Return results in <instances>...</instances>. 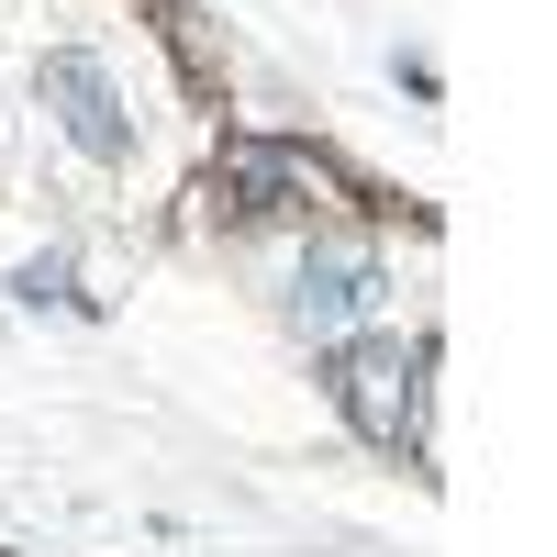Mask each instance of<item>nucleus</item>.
<instances>
[{
  "instance_id": "1",
  "label": "nucleus",
  "mask_w": 557,
  "mask_h": 557,
  "mask_svg": "<svg viewBox=\"0 0 557 557\" xmlns=\"http://www.w3.org/2000/svg\"><path fill=\"white\" fill-rule=\"evenodd\" d=\"M335 412H346L380 457H401L412 435H424V346H391V335L346 346V357H335Z\"/></svg>"
},
{
  "instance_id": "2",
  "label": "nucleus",
  "mask_w": 557,
  "mask_h": 557,
  "mask_svg": "<svg viewBox=\"0 0 557 557\" xmlns=\"http://www.w3.org/2000/svg\"><path fill=\"white\" fill-rule=\"evenodd\" d=\"M45 112L67 123V146H78V157H101V168L134 157V112H123V89L89 67V57H45Z\"/></svg>"
},
{
  "instance_id": "3",
  "label": "nucleus",
  "mask_w": 557,
  "mask_h": 557,
  "mask_svg": "<svg viewBox=\"0 0 557 557\" xmlns=\"http://www.w3.org/2000/svg\"><path fill=\"white\" fill-rule=\"evenodd\" d=\"M380 301V257H357V246H335V257H312L301 268V290H290V323L301 335H346V323Z\"/></svg>"
},
{
  "instance_id": "4",
  "label": "nucleus",
  "mask_w": 557,
  "mask_h": 557,
  "mask_svg": "<svg viewBox=\"0 0 557 557\" xmlns=\"http://www.w3.org/2000/svg\"><path fill=\"white\" fill-rule=\"evenodd\" d=\"M278 190H301V157H268V146L223 157V201L235 212H278Z\"/></svg>"
}]
</instances>
